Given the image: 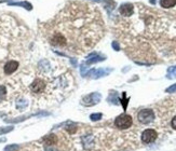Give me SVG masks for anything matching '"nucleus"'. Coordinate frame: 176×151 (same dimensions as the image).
Here are the masks:
<instances>
[{"label": "nucleus", "instance_id": "1", "mask_svg": "<svg viewBox=\"0 0 176 151\" xmlns=\"http://www.w3.org/2000/svg\"><path fill=\"white\" fill-rule=\"evenodd\" d=\"M41 32L51 47L71 54H85L105 34L102 14L85 1H68L52 20L41 25Z\"/></svg>", "mask_w": 176, "mask_h": 151}, {"label": "nucleus", "instance_id": "5", "mask_svg": "<svg viewBox=\"0 0 176 151\" xmlns=\"http://www.w3.org/2000/svg\"><path fill=\"white\" fill-rule=\"evenodd\" d=\"M45 87H47V83L45 80L41 78H37L30 84V91L34 94H40V93H43L45 91Z\"/></svg>", "mask_w": 176, "mask_h": 151}, {"label": "nucleus", "instance_id": "3", "mask_svg": "<svg viewBox=\"0 0 176 151\" xmlns=\"http://www.w3.org/2000/svg\"><path fill=\"white\" fill-rule=\"evenodd\" d=\"M132 123H133L132 117L127 113L120 114V116L117 117L116 120H115V125L120 130L129 129V127L132 126Z\"/></svg>", "mask_w": 176, "mask_h": 151}, {"label": "nucleus", "instance_id": "15", "mask_svg": "<svg viewBox=\"0 0 176 151\" xmlns=\"http://www.w3.org/2000/svg\"><path fill=\"white\" fill-rule=\"evenodd\" d=\"M10 5H23L24 8H26L27 10H32V5L28 2H13V3H10Z\"/></svg>", "mask_w": 176, "mask_h": 151}, {"label": "nucleus", "instance_id": "4", "mask_svg": "<svg viewBox=\"0 0 176 151\" xmlns=\"http://www.w3.org/2000/svg\"><path fill=\"white\" fill-rule=\"evenodd\" d=\"M137 119L141 124H149L154 120V112L151 109H143L137 114Z\"/></svg>", "mask_w": 176, "mask_h": 151}, {"label": "nucleus", "instance_id": "8", "mask_svg": "<svg viewBox=\"0 0 176 151\" xmlns=\"http://www.w3.org/2000/svg\"><path fill=\"white\" fill-rule=\"evenodd\" d=\"M134 10H135L134 5H132V3H123V5H120L119 13L120 15H122L124 18H130V16H132L134 14Z\"/></svg>", "mask_w": 176, "mask_h": 151}, {"label": "nucleus", "instance_id": "22", "mask_svg": "<svg viewBox=\"0 0 176 151\" xmlns=\"http://www.w3.org/2000/svg\"><path fill=\"white\" fill-rule=\"evenodd\" d=\"M112 48H114L116 51H119L120 47H119V43H118V41H114V42H112Z\"/></svg>", "mask_w": 176, "mask_h": 151}, {"label": "nucleus", "instance_id": "24", "mask_svg": "<svg viewBox=\"0 0 176 151\" xmlns=\"http://www.w3.org/2000/svg\"><path fill=\"white\" fill-rule=\"evenodd\" d=\"M171 125L174 130H176V116L174 117L173 119H172V122H171Z\"/></svg>", "mask_w": 176, "mask_h": 151}, {"label": "nucleus", "instance_id": "14", "mask_svg": "<svg viewBox=\"0 0 176 151\" xmlns=\"http://www.w3.org/2000/svg\"><path fill=\"white\" fill-rule=\"evenodd\" d=\"M166 77L169 79H174L176 78V66H172L168 69V76Z\"/></svg>", "mask_w": 176, "mask_h": 151}, {"label": "nucleus", "instance_id": "12", "mask_svg": "<svg viewBox=\"0 0 176 151\" xmlns=\"http://www.w3.org/2000/svg\"><path fill=\"white\" fill-rule=\"evenodd\" d=\"M45 143L47 146H52V145H55L56 144V141H57V138L55 135H49V136H47L45 139Z\"/></svg>", "mask_w": 176, "mask_h": 151}, {"label": "nucleus", "instance_id": "20", "mask_svg": "<svg viewBox=\"0 0 176 151\" xmlns=\"http://www.w3.org/2000/svg\"><path fill=\"white\" fill-rule=\"evenodd\" d=\"M28 103L26 102V100H24V103H21V100H18V103H16V106H18V109H22V108H25V107L27 106Z\"/></svg>", "mask_w": 176, "mask_h": 151}, {"label": "nucleus", "instance_id": "7", "mask_svg": "<svg viewBox=\"0 0 176 151\" xmlns=\"http://www.w3.org/2000/svg\"><path fill=\"white\" fill-rule=\"evenodd\" d=\"M158 137V134L154 130L152 129H148V130H145L141 134V141L144 144H151L154 143V140L157 139Z\"/></svg>", "mask_w": 176, "mask_h": 151}, {"label": "nucleus", "instance_id": "19", "mask_svg": "<svg viewBox=\"0 0 176 151\" xmlns=\"http://www.w3.org/2000/svg\"><path fill=\"white\" fill-rule=\"evenodd\" d=\"M13 130L12 126H8V127H0V135L1 134H5V133H9Z\"/></svg>", "mask_w": 176, "mask_h": 151}, {"label": "nucleus", "instance_id": "6", "mask_svg": "<svg viewBox=\"0 0 176 151\" xmlns=\"http://www.w3.org/2000/svg\"><path fill=\"white\" fill-rule=\"evenodd\" d=\"M101 98H102V96L99 93H91L89 95H85L82 98V104L85 106H94L101 102Z\"/></svg>", "mask_w": 176, "mask_h": 151}, {"label": "nucleus", "instance_id": "2", "mask_svg": "<svg viewBox=\"0 0 176 151\" xmlns=\"http://www.w3.org/2000/svg\"><path fill=\"white\" fill-rule=\"evenodd\" d=\"M111 72V69H93V70H88L87 69V66H82L81 67V74L82 76H90V77L94 78V79H97V78H101V77H105L107 76L108 74Z\"/></svg>", "mask_w": 176, "mask_h": 151}, {"label": "nucleus", "instance_id": "11", "mask_svg": "<svg viewBox=\"0 0 176 151\" xmlns=\"http://www.w3.org/2000/svg\"><path fill=\"white\" fill-rule=\"evenodd\" d=\"M176 5V0H160V7L163 9H171Z\"/></svg>", "mask_w": 176, "mask_h": 151}, {"label": "nucleus", "instance_id": "21", "mask_svg": "<svg viewBox=\"0 0 176 151\" xmlns=\"http://www.w3.org/2000/svg\"><path fill=\"white\" fill-rule=\"evenodd\" d=\"M175 92H176V83L166 89V93H175Z\"/></svg>", "mask_w": 176, "mask_h": 151}, {"label": "nucleus", "instance_id": "17", "mask_svg": "<svg viewBox=\"0 0 176 151\" xmlns=\"http://www.w3.org/2000/svg\"><path fill=\"white\" fill-rule=\"evenodd\" d=\"M18 148V145H9L5 148V151H16Z\"/></svg>", "mask_w": 176, "mask_h": 151}, {"label": "nucleus", "instance_id": "13", "mask_svg": "<svg viewBox=\"0 0 176 151\" xmlns=\"http://www.w3.org/2000/svg\"><path fill=\"white\" fill-rule=\"evenodd\" d=\"M93 137L91 136V135H88V136H85V138H82V141H83V145H85V148L89 149L91 148L92 146H93Z\"/></svg>", "mask_w": 176, "mask_h": 151}, {"label": "nucleus", "instance_id": "9", "mask_svg": "<svg viewBox=\"0 0 176 151\" xmlns=\"http://www.w3.org/2000/svg\"><path fill=\"white\" fill-rule=\"evenodd\" d=\"M18 62L16 61H9L7 64L3 67V70H5V74H12L14 71H16V69L18 68Z\"/></svg>", "mask_w": 176, "mask_h": 151}, {"label": "nucleus", "instance_id": "18", "mask_svg": "<svg viewBox=\"0 0 176 151\" xmlns=\"http://www.w3.org/2000/svg\"><path fill=\"white\" fill-rule=\"evenodd\" d=\"M7 95V89L5 85H0V99H2Z\"/></svg>", "mask_w": 176, "mask_h": 151}, {"label": "nucleus", "instance_id": "10", "mask_svg": "<svg viewBox=\"0 0 176 151\" xmlns=\"http://www.w3.org/2000/svg\"><path fill=\"white\" fill-rule=\"evenodd\" d=\"M88 58V64H94V63L97 62H101V61H104L105 60V56L103 55H99L98 53H92L90 54L89 56L87 57Z\"/></svg>", "mask_w": 176, "mask_h": 151}, {"label": "nucleus", "instance_id": "23", "mask_svg": "<svg viewBox=\"0 0 176 151\" xmlns=\"http://www.w3.org/2000/svg\"><path fill=\"white\" fill-rule=\"evenodd\" d=\"M124 97H125V93H123V99H122L121 102H122V104H123V108H124V109H127V105H128V99H127V100H125V98H124Z\"/></svg>", "mask_w": 176, "mask_h": 151}, {"label": "nucleus", "instance_id": "16", "mask_svg": "<svg viewBox=\"0 0 176 151\" xmlns=\"http://www.w3.org/2000/svg\"><path fill=\"white\" fill-rule=\"evenodd\" d=\"M103 114L102 113H92L91 116H90V119L92 120V121H98V120L102 119Z\"/></svg>", "mask_w": 176, "mask_h": 151}]
</instances>
